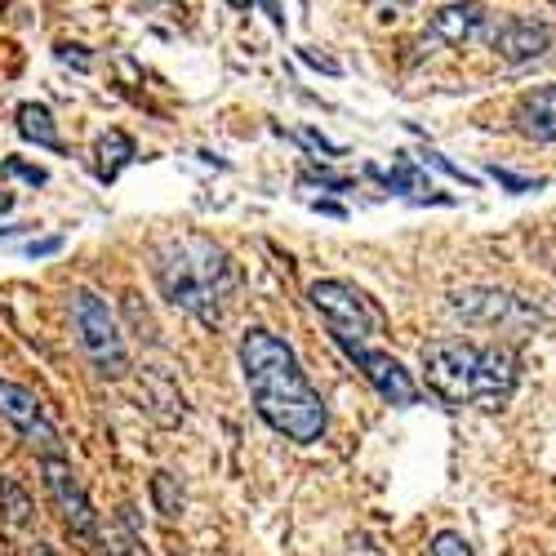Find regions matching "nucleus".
I'll return each mask as SVG.
<instances>
[{
  "label": "nucleus",
  "mask_w": 556,
  "mask_h": 556,
  "mask_svg": "<svg viewBox=\"0 0 556 556\" xmlns=\"http://www.w3.org/2000/svg\"><path fill=\"white\" fill-rule=\"evenodd\" d=\"M299 138H303V143H307V148H312V152H326V156H339V148H334V143H330V138H320V134H316V129H303V134H299Z\"/></svg>",
  "instance_id": "a878e982"
},
{
  "label": "nucleus",
  "mask_w": 556,
  "mask_h": 556,
  "mask_svg": "<svg viewBox=\"0 0 556 556\" xmlns=\"http://www.w3.org/2000/svg\"><path fill=\"white\" fill-rule=\"evenodd\" d=\"M0 419H5L31 450H40V458H50V454H67L63 450V437L59 428L45 419V409H40V396L14 379H0Z\"/></svg>",
  "instance_id": "6e6552de"
},
{
  "label": "nucleus",
  "mask_w": 556,
  "mask_h": 556,
  "mask_svg": "<svg viewBox=\"0 0 556 556\" xmlns=\"http://www.w3.org/2000/svg\"><path fill=\"white\" fill-rule=\"evenodd\" d=\"M152 503H156L161 517H178L182 513V485H178L174 472H156L152 477Z\"/></svg>",
  "instance_id": "f3484780"
},
{
  "label": "nucleus",
  "mask_w": 556,
  "mask_h": 556,
  "mask_svg": "<svg viewBox=\"0 0 556 556\" xmlns=\"http://www.w3.org/2000/svg\"><path fill=\"white\" fill-rule=\"evenodd\" d=\"M63 250V237H40V241H27V258H50Z\"/></svg>",
  "instance_id": "4be33fe9"
},
{
  "label": "nucleus",
  "mask_w": 556,
  "mask_h": 556,
  "mask_svg": "<svg viewBox=\"0 0 556 556\" xmlns=\"http://www.w3.org/2000/svg\"><path fill=\"white\" fill-rule=\"evenodd\" d=\"M303 182H320V188H334V192H348V188H352V182H348V178H334V174H320V169L303 174Z\"/></svg>",
  "instance_id": "393cba45"
},
{
  "label": "nucleus",
  "mask_w": 556,
  "mask_h": 556,
  "mask_svg": "<svg viewBox=\"0 0 556 556\" xmlns=\"http://www.w3.org/2000/svg\"><path fill=\"white\" fill-rule=\"evenodd\" d=\"M14 116H18V134L27 138V143H36V148H45V152H63L54 112L45 108V103H23Z\"/></svg>",
  "instance_id": "2eb2a0df"
},
{
  "label": "nucleus",
  "mask_w": 556,
  "mask_h": 556,
  "mask_svg": "<svg viewBox=\"0 0 556 556\" xmlns=\"http://www.w3.org/2000/svg\"><path fill=\"white\" fill-rule=\"evenodd\" d=\"M494 178H498V182H507L513 192H530V182H526V178H517V174H507V169H494Z\"/></svg>",
  "instance_id": "cd10ccee"
},
{
  "label": "nucleus",
  "mask_w": 556,
  "mask_h": 556,
  "mask_svg": "<svg viewBox=\"0 0 556 556\" xmlns=\"http://www.w3.org/2000/svg\"><path fill=\"white\" fill-rule=\"evenodd\" d=\"M303 63H312V67H320V72H339V63H330V59H320V54H312V50H303Z\"/></svg>",
  "instance_id": "c85d7f7f"
},
{
  "label": "nucleus",
  "mask_w": 556,
  "mask_h": 556,
  "mask_svg": "<svg viewBox=\"0 0 556 556\" xmlns=\"http://www.w3.org/2000/svg\"><path fill=\"white\" fill-rule=\"evenodd\" d=\"M428 27L445 45H472V40H481L490 31V10L477 5V0H458V5H441Z\"/></svg>",
  "instance_id": "9b49d317"
},
{
  "label": "nucleus",
  "mask_w": 556,
  "mask_h": 556,
  "mask_svg": "<svg viewBox=\"0 0 556 556\" xmlns=\"http://www.w3.org/2000/svg\"><path fill=\"white\" fill-rule=\"evenodd\" d=\"M0 174L14 178V182H27V188H45V182H50V174H45L40 165H31V161H23V156L0 161Z\"/></svg>",
  "instance_id": "a211bd4d"
},
{
  "label": "nucleus",
  "mask_w": 556,
  "mask_h": 556,
  "mask_svg": "<svg viewBox=\"0 0 556 556\" xmlns=\"http://www.w3.org/2000/svg\"><path fill=\"white\" fill-rule=\"evenodd\" d=\"M383 182H388V188L392 192H432V188H424V178H419V169H414V165H396L392 174H383Z\"/></svg>",
  "instance_id": "6ab92c4d"
},
{
  "label": "nucleus",
  "mask_w": 556,
  "mask_h": 556,
  "mask_svg": "<svg viewBox=\"0 0 556 556\" xmlns=\"http://www.w3.org/2000/svg\"><path fill=\"white\" fill-rule=\"evenodd\" d=\"M424 375L432 396L445 405H481L503 409L517 392L521 361L513 343H463V339H437L424 348Z\"/></svg>",
  "instance_id": "7ed1b4c3"
},
{
  "label": "nucleus",
  "mask_w": 556,
  "mask_h": 556,
  "mask_svg": "<svg viewBox=\"0 0 556 556\" xmlns=\"http://www.w3.org/2000/svg\"><path fill=\"white\" fill-rule=\"evenodd\" d=\"M424 161H428V165H437V169H445V174H450V178H458V182H472V178L463 174L458 165H450V161H445V156H437V152H424Z\"/></svg>",
  "instance_id": "bb28decb"
},
{
  "label": "nucleus",
  "mask_w": 556,
  "mask_h": 556,
  "mask_svg": "<svg viewBox=\"0 0 556 556\" xmlns=\"http://www.w3.org/2000/svg\"><path fill=\"white\" fill-rule=\"evenodd\" d=\"M552 5H556V0H552Z\"/></svg>",
  "instance_id": "2f4dec72"
},
{
  "label": "nucleus",
  "mask_w": 556,
  "mask_h": 556,
  "mask_svg": "<svg viewBox=\"0 0 556 556\" xmlns=\"http://www.w3.org/2000/svg\"><path fill=\"white\" fill-rule=\"evenodd\" d=\"M156 286L169 307L197 316L201 326H223V316L241 290V267L218 241L201 231H178L156 245Z\"/></svg>",
  "instance_id": "f03ea898"
},
{
  "label": "nucleus",
  "mask_w": 556,
  "mask_h": 556,
  "mask_svg": "<svg viewBox=\"0 0 556 556\" xmlns=\"http://www.w3.org/2000/svg\"><path fill=\"white\" fill-rule=\"evenodd\" d=\"M450 312L463 316L468 326H490V330H526V326H539V312L507 294V290H494V286H468V290H454L450 294Z\"/></svg>",
  "instance_id": "423d86ee"
},
{
  "label": "nucleus",
  "mask_w": 556,
  "mask_h": 556,
  "mask_svg": "<svg viewBox=\"0 0 556 556\" xmlns=\"http://www.w3.org/2000/svg\"><path fill=\"white\" fill-rule=\"evenodd\" d=\"M143 388H148V409H152V419L161 424V428H178L182 424V392H178V383L165 375V369H148L143 375Z\"/></svg>",
  "instance_id": "ddd939ff"
},
{
  "label": "nucleus",
  "mask_w": 556,
  "mask_h": 556,
  "mask_svg": "<svg viewBox=\"0 0 556 556\" xmlns=\"http://www.w3.org/2000/svg\"><path fill=\"white\" fill-rule=\"evenodd\" d=\"M14 210V192H0V214H10Z\"/></svg>",
  "instance_id": "c756f323"
},
{
  "label": "nucleus",
  "mask_w": 556,
  "mask_h": 556,
  "mask_svg": "<svg viewBox=\"0 0 556 556\" xmlns=\"http://www.w3.org/2000/svg\"><path fill=\"white\" fill-rule=\"evenodd\" d=\"M67 307H72L76 343H80L85 361L94 365V375L99 379H125L129 375V348H125V334L116 326L112 307L94 290H76Z\"/></svg>",
  "instance_id": "20e7f679"
},
{
  "label": "nucleus",
  "mask_w": 556,
  "mask_h": 556,
  "mask_svg": "<svg viewBox=\"0 0 556 556\" xmlns=\"http://www.w3.org/2000/svg\"><path fill=\"white\" fill-rule=\"evenodd\" d=\"M343 556H383V547H375V539H365V534H356V539H348Z\"/></svg>",
  "instance_id": "b1692460"
},
{
  "label": "nucleus",
  "mask_w": 556,
  "mask_h": 556,
  "mask_svg": "<svg viewBox=\"0 0 556 556\" xmlns=\"http://www.w3.org/2000/svg\"><path fill=\"white\" fill-rule=\"evenodd\" d=\"M334 343L356 361V369L365 375V383L375 388L388 405H419V388H414L409 369H405L396 356L375 352V348H365V343H356V339H334Z\"/></svg>",
  "instance_id": "1a4fd4ad"
},
{
  "label": "nucleus",
  "mask_w": 556,
  "mask_h": 556,
  "mask_svg": "<svg viewBox=\"0 0 556 556\" xmlns=\"http://www.w3.org/2000/svg\"><path fill=\"white\" fill-rule=\"evenodd\" d=\"M513 121L534 143H556V85H539L513 108Z\"/></svg>",
  "instance_id": "f8f14e48"
},
{
  "label": "nucleus",
  "mask_w": 556,
  "mask_h": 556,
  "mask_svg": "<svg viewBox=\"0 0 556 556\" xmlns=\"http://www.w3.org/2000/svg\"><path fill=\"white\" fill-rule=\"evenodd\" d=\"M428 556H472V543H468V539H463L458 530H441V534L432 539Z\"/></svg>",
  "instance_id": "aec40b11"
},
{
  "label": "nucleus",
  "mask_w": 556,
  "mask_h": 556,
  "mask_svg": "<svg viewBox=\"0 0 556 556\" xmlns=\"http://www.w3.org/2000/svg\"><path fill=\"white\" fill-rule=\"evenodd\" d=\"M40 477H45V494H50V503H54V513L63 517V526L76 539H94L99 534V513H94V503H89L80 477L72 472V463L63 454L40 458Z\"/></svg>",
  "instance_id": "0eeeda50"
},
{
  "label": "nucleus",
  "mask_w": 556,
  "mask_h": 556,
  "mask_svg": "<svg viewBox=\"0 0 556 556\" xmlns=\"http://www.w3.org/2000/svg\"><path fill=\"white\" fill-rule=\"evenodd\" d=\"M307 299H312V307L320 316H326V326H330L334 339L369 343L375 334L388 330V312L369 294H361L356 286H348V281H316L307 290Z\"/></svg>",
  "instance_id": "39448f33"
},
{
  "label": "nucleus",
  "mask_w": 556,
  "mask_h": 556,
  "mask_svg": "<svg viewBox=\"0 0 556 556\" xmlns=\"http://www.w3.org/2000/svg\"><path fill=\"white\" fill-rule=\"evenodd\" d=\"M0 517H5L10 526H18V530L31 526V517H36V503H31V494L18 477H0Z\"/></svg>",
  "instance_id": "dca6fc26"
},
{
  "label": "nucleus",
  "mask_w": 556,
  "mask_h": 556,
  "mask_svg": "<svg viewBox=\"0 0 556 556\" xmlns=\"http://www.w3.org/2000/svg\"><path fill=\"white\" fill-rule=\"evenodd\" d=\"M231 10H250V5H263V14L276 23V27H286V14H281V5H276V0H227Z\"/></svg>",
  "instance_id": "412c9836"
},
{
  "label": "nucleus",
  "mask_w": 556,
  "mask_h": 556,
  "mask_svg": "<svg viewBox=\"0 0 556 556\" xmlns=\"http://www.w3.org/2000/svg\"><path fill=\"white\" fill-rule=\"evenodd\" d=\"M241 375H245V388L254 396L258 419L271 432H281L294 445H312V441L326 437V428H330L326 401H320V392L303 375L294 348L281 334L245 330V339H241Z\"/></svg>",
  "instance_id": "f257e3e1"
},
{
  "label": "nucleus",
  "mask_w": 556,
  "mask_h": 556,
  "mask_svg": "<svg viewBox=\"0 0 556 556\" xmlns=\"http://www.w3.org/2000/svg\"><path fill=\"white\" fill-rule=\"evenodd\" d=\"M59 59H63L67 67H76V72H89V54L80 50V45H59Z\"/></svg>",
  "instance_id": "5701e85b"
},
{
  "label": "nucleus",
  "mask_w": 556,
  "mask_h": 556,
  "mask_svg": "<svg viewBox=\"0 0 556 556\" xmlns=\"http://www.w3.org/2000/svg\"><path fill=\"white\" fill-rule=\"evenodd\" d=\"M27 556H54V552H50V547H45V543H36V547H31Z\"/></svg>",
  "instance_id": "7c9ffc66"
},
{
  "label": "nucleus",
  "mask_w": 556,
  "mask_h": 556,
  "mask_svg": "<svg viewBox=\"0 0 556 556\" xmlns=\"http://www.w3.org/2000/svg\"><path fill=\"white\" fill-rule=\"evenodd\" d=\"M552 50V27L547 23H534V18H507L498 31H494V54L503 63H534Z\"/></svg>",
  "instance_id": "9d476101"
},
{
  "label": "nucleus",
  "mask_w": 556,
  "mask_h": 556,
  "mask_svg": "<svg viewBox=\"0 0 556 556\" xmlns=\"http://www.w3.org/2000/svg\"><path fill=\"white\" fill-rule=\"evenodd\" d=\"M129 161H134V138L125 129L99 134V143H94V174H99V182H116V174Z\"/></svg>",
  "instance_id": "4468645a"
}]
</instances>
